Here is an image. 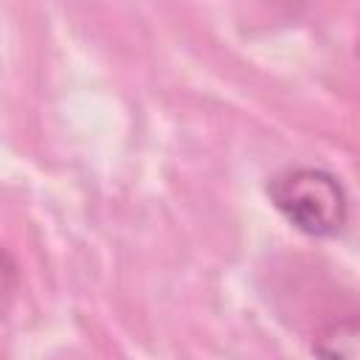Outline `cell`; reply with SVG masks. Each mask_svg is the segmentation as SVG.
Segmentation results:
<instances>
[{
	"instance_id": "cell-1",
	"label": "cell",
	"mask_w": 360,
	"mask_h": 360,
	"mask_svg": "<svg viewBox=\"0 0 360 360\" xmlns=\"http://www.w3.org/2000/svg\"><path fill=\"white\" fill-rule=\"evenodd\" d=\"M276 211L307 236H335L349 222V197L340 180L315 166H290L267 180Z\"/></svg>"
},
{
	"instance_id": "cell-2",
	"label": "cell",
	"mask_w": 360,
	"mask_h": 360,
	"mask_svg": "<svg viewBox=\"0 0 360 360\" xmlns=\"http://www.w3.org/2000/svg\"><path fill=\"white\" fill-rule=\"evenodd\" d=\"M315 360H360V315H346L326 323L312 338Z\"/></svg>"
}]
</instances>
